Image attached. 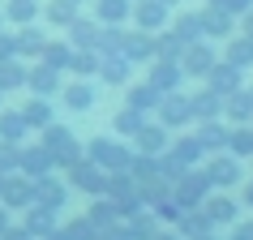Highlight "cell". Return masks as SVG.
<instances>
[{
    "instance_id": "1",
    "label": "cell",
    "mask_w": 253,
    "mask_h": 240,
    "mask_svg": "<svg viewBox=\"0 0 253 240\" xmlns=\"http://www.w3.org/2000/svg\"><path fill=\"white\" fill-rule=\"evenodd\" d=\"M69 99H73V107H86V103H90V94H86V90H73Z\"/></svg>"
}]
</instances>
